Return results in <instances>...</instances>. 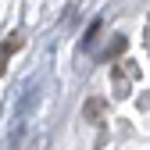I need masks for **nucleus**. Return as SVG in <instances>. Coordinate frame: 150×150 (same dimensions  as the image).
I'll return each instance as SVG.
<instances>
[{"instance_id": "obj_1", "label": "nucleus", "mask_w": 150, "mask_h": 150, "mask_svg": "<svg viewBox=\"0 0 150 150\" xmlns=\"http://www.w3.org/2000/svg\"><path fill=\"white\" fill-rule=\"evenodd\" d=\"M18 47H22V40H18V36H14V40H4V43H0V75L7 71V61H11V54H14Z\"/></svg>"}]
</instances>
